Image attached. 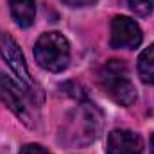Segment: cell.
I'll list each match as a JSON object with an SVG mask.
<instances>
[{"label":"cell","mask_w":154,"mask_h":154,"mask_svg":"<svg viewBox=\"0 0 154 154\" xmlns=\"http://www.w3.org/2000/svg\"><path fill=\"white\" fill-rule=\"evenodd\" d=\"M99 84L120 106H131L136 100V88L124 61L109 59L99 70Z\"/></svg>","instance_id":"6da1fadb"},{"label":"cell","mask_w":154,"mask_h":154,"mask_svg":"<svg viewBox=\"0 0 154 154\" xmlns=\"http://www.w3.org/2000/svg\"><path fill=\"white\" fill-rule=\"evenodd\" d=\"M34 57L43 70L63 72L70 63V43L61 32H45L34 45Z\"/></svg>","instance_id":"7a4b0ae2"},{"label":"cell","mask_w":154,"mask_h":154,"mask_svg":"<svg viewBox=\"0 0 154 154\" xmlns=\"http://www.w3.org/2000/svg\"><path fill=\"white\" fill-rule=\"evenodd\" d=\"M0 56L7 63V66L13 70V74L16 77V81H18V86L22 88V91L29 99H32V100H41L43 99L41 88L38 86V82L34 81V77L31 75L20 47L16 45L14 39L11 38L9 34H5V32H0Z\"/></svg>","instance_id":"3957f363"},{"label":"cell","mask_w":154,"mask_h":154,"mask_svg":"<svg viewBox=\"0 0 154 154\" xmlns=\"http://www.w3.org/2000/svg\"><path fill=\"white\" fill-rule=\"evenodd\" d=\"M143 39L142 29L129 16H115L111 20V38L113 48H136Z\"/></svg>","instance_id":"277c9868"},{"label":"cell","mask_w":154,"mask_h":154,"mask_svg":"<svg viewBox=\"0 0 154 154\" xmlns=\"http://www.w3.org/2000/svg\"><path fill=\"white\" fill-rule=\"evenodd\" d=\"M143 142L140 134L127 131V129H115L108 136V154H142Z\"/></svg>","instance_id":"5b68a950"},{"label":"cell","mask_w":154,"mask_h":154,"mask_svg":"<svg viewBox=\"0 0 154 154\" xmlns=\"http://www.w3.org/2000/svg\"><path fill=\"white\" fill-rule=\"evenodd\" d=\"M20 90L22 88L16 82H13L9 77L0 72V100L23 122H29V111H27V106L23 100L25 93H22Z\"/></svg>","instance_id":"8992f818"},{"label":"cell","mask_w":154,"mask_h":154,"mask_svg":"<svg viewBox=\"0 0 154 154\" xmlns=\"http://www.w3.org/2000/svg\"><path fill=\"white\" fill-rule=\"evenodd\" d=\"M9 9L13 20L20 27H31L36 16V4L34 0H9Z\"/></svg>","instance_id":"52a82bcc"},{"label":"cell","mask_w":154,"mask_h":154,"mask_svg":"<svg viewBox=\"0 0 154 154\" xmlns=\"http://www.w3.org/2000/svg\"><path fill=\"white\" fill-rule=\"evenodd\" d=\"M138 74L143 82L154 86V43L149 45L138 57Z\"/></svg>","instance_id":"ba28073f"},{"label":"cell","mask_w":154,"mask_h":154,"mask_svg":"<svg viewBox=\"0 0 154 154\" xmlns=\"http://www.w3.org/2000/svg\"><path fill=\"white\" fill-rule=\"evenodd\" d=\"M129 9L136 14V16H149L154 11V0H125Z\"/></svg>","instance_id":"9c48e42d"},{"label":"cell","mask_w":154,"mask_h":154,"mask_svg":"<svg viewBox=\"0 0 154 154\" xmlns=\"http://www.w3.org/2000/svg\"><path fill=\"white\" fill-rule=\"evenodd\" d=\"M18 154H50L45 147H41L38 143H27V145H23L22 149H20V152Z\"/></svg>","instance_id":"30bf717a"},{"label":"cell","mask_w":154,"mask_h":154,"mask_svg":"<svg viewBox=\"0 0 154 154\" xmlns=\"http://www.w3.org/2000/svg\"><path fill=\"white\" fill-rule=\"evenodd\" d=\"M66 5H70V7H90V5H93L97 0H63Z\"/></svg>","instance_id":"8fae6325"},{"label":"cell","mask_w":154,"mask_h":154,"mask_svg":"<svg viewBox=\"0 0 154 154\" xmlns=\"http://www.w3.org/2000/svg\"><path fill=\"white\" fill-rule=\"evenodd\" d=\"M151 152L154 154V134L151 136Z\"/></svg>","instance_id":"7c38bea8"}]
</instances>
